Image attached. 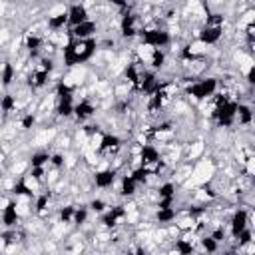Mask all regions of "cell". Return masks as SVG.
Instances as JSON below:
<instances>
[{
  "label": "cell",
  "instance_id": "cell-4",
  "mask_svg": "<svg viewBox=\"0 0 255 255\" xmlns=\"http://www.w3.org/2000/svg\"><path fill=\"white\" fill-rule=\"evenodd\" d=\"M30 171V159L28 157H18V159H12L10 161V165H8V175H12V177H16V179H20L22 175H26Z\"/></svg>",
  "mask_w": 255,
  "mask_h": 255
},
{
  "label": "cell",
  "instance_id": "cell-1",
  "mask_svg": "<svg viewBox=\"0 0 255 255\" xmlns=\"http://www.w3.org/2000/svg\"><path fill=\"white\" fill-rule=\"evenodd\" d=\"M66 32L70 34L72 40H92L98 36V24L94 20H86L78 26H72V28H66Z\"/></svg>",
  "mask_w": 255,
  "mask_h": 255
},
{
  "label": "cell",
  "instance_id": "cell-2",
  "mask_svg": "<svg viewBox=\"0 0 255 255\" xmlns=\"http://www.w3.org/2000/svg\"><path fill=\"white\" fill-rule=\"evenodd\" d=\"M118 173L112 171V169H102V171H94L92 175V181H94V187L96 191H102V189H110L112 183L116 181Z\"/></svg>",
  "mask_w": 255,
  "mask_h": 255
},
{
  "label": "cell",
  "instance_id": "cell-3",
  "mask_svg": "<svg viewBox=\"0 0 255 255\" xmlns=\"http://www.w3.org/2000/svg\"><path fill=\"white\" fill-rule=\"evenodd\" d=\"M86 20H90V14L82 4H76V2L68 4V28L78 26V24H82Z\"/></svg>",
  "mask_w": 255,
  "mask_h": 255
}]
</instances>
